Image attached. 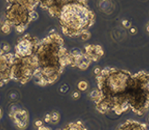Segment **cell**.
<instances>
[{
    "label": "cell",
    "instance_id": "9",
    "mask_svg": "<svg viewBox=\"0 0 149 130\" xmlns=\"http://www.w3.org/2000/svg\"><path fill=\"white\" fill-rule=\"evenodd\" d=\"M69 66L71 67H76L81 70H86L91 65L92 61L85 52L78 48L71 49L69 51Z\"/></svg>",
    "mask_w": 149,
    "mask_h": 130
},
{
    "label": "cell",
    "instance_id": "4",
    "mask_svg": "<svg viewBox=\"0 0 149 130\" xmlns=\"http://www.w3.org/2000/svg\"><path fill=\"white\" fill-rule=\"evenodd\" d=\"M133 83L127 94L130 108L142 116L149 108V73L138 72L132 75Z\"/></svg>",
    "mask_w": 149,
    "mask_h": 130
},
{
    "label": "cell",
    "instance_id": "19",
    "mask_svg": "<svg viewBox=\"0 0 149 130\" xmlns=\"http://www.w3.org/2000/svg\"><path fill=\"white\" fill-rule=\"evenodd\" d=\"M38 3L39 5L41 6L42 9H44V10H47V7H48V4L49 0H36Z\"/></svg>",
    "mask_w": 149,
    "mask_h": 130
},
{
    "label": "cell",
    "instance_id": "10",
    "mask_svg": "<svg viewBox=\"0 0 149 130\" xmlns=\"http://www.w3.org/2000/svg\"><path fill=\"white\" fill-rule=\"evenodd\" d=\"M10 116L16 128L20 129H25L27 127L29 124V114L27 110L16 108L11 111Z\"/></svg>",
    "mask_w": 149,
    "mask_h": 130
},
{
    "label": "cell",
    "instance_id": "28",
    "mask_svg": "<svg viewBox=\"0 0 149 130\" xmlns=\"http://www.w3.org/2000/svg\"><path fill=\"white\" fill-rule=\"evenodd\" d=\"M99 71H100V69H99V68H97V69H95V73H96V74H98L99 73Z\"/></svg>",
    "mask_w": 149,
    "mask_h": 130
},
{
    "label": "cell",
    "instance_id": "34",
    "mask_svg": "<svg viewBox=\"0 0 149 130\" xmlns=\"http://www.w3.org/2000/svg\"><path fill=\"white\" fill-rule=\"evenodd\" d=\"M148 122H149V118H148Z\"/></svg>",
    "mask_w": 149,
    "mask_h": 130
},
{
    "label": "cell",
    "instance_id": "26",
    "mask_svg": "<svg viewBox=\"0 0 149 130\" xmlns=\"http://www.w3.org/2000/svg\"><path fill=\"white\" fill-rule=\"evenodd\" d=\"M123 25H124L125 27H127V28H128V27H131V23H130V22H129V21H123Z\"/></svg>",
    "mask_w": 149,
    "mask_h": 130
},
{
    "label": "cell",
    "instance_id": "27",
    "mask_svg": "<svg viewBox=\"0 0 149 130\" xmlns=\"http://www.w3.org/2000/svg\"><path fill=\"white\" fill-rule=\"evenodd\" d=\"M38 129L39 130H42V129H45V130H50L51 129L48 127H45V126H44V125H41V126H40V127L38 128Z\"/></svg>",
    "mask_w": 149,
    "mask_h": 130
},
{
    "label": "cell",
    "instance_id": "31",
    "mask_svg": "<svg viewBox=\"0 0 149 130\" xmlns=\"http://www.w3.org/2000/svg\"><path fill=\"white\" fill-rule=\"evenodd\" d=\"M147 31H148L149 32V26H148V27H147Z\"/></svg>",
    "mask_w": 149,
    "mask_h": 130
},
{
    "label": "cell",
    "instance_id": "11",
    "mask_svg": "<svg viewBox=\"0 0 149 130\" xmlns=\"http://www.w3.org/2000/svg\"><path fill=\"white\" fill-rule=\"evenodd\" d=\"M84 52L92 62H98L104 55V51L101 46L93 44L86 46Z\"/></svg>",
    "mask_w": 149,
    "mask_h": 130
},
{
    "label": "cell",
    "instance_id": "5",
    "mask_svg": "<svg viewBox=\"0 0 149 130\" xmlns=\"http://www.w3.org/2000/svg\"><path fill=\"white\" fill-rule=\"evenodd\" d=\"M31 13V10L25 5L10 3L5 9V23L14 27L18 34H22L32 22Z\"/></svg>",
    "mask_w": 149,
    "mask_h": 130
},
{
    "label": "cell",
    "instance_id": "29",
    "mask_svg": "<svg viewBox=\"0 0 149 130\" xmlns=\"http://www.w3.org/2000/svg\"><path fill=\"white\" fill-rule=\"evenodd\" d=\"M2 115H3V111H2V108H0V119L2 118Z\"/></svg>",
    "mask_w": 149,
    "mask_h": 130
},
{
    "label": "cell",
    "instance_id": "2",
    "mask_svg": "<svg viewBox=\"0 0 149 130\" xmlns=\"http://www.w3.org/2000/svg\"><path fill=\"white\" fill-rule=\"evenodd\" d=\"M68 55L69 51L59 34L51 33L40 40L33 55L37 65L33 78L35 83L45 87L58 82L69 66Z\"/></svg>",
    "mask_w": 149,
    "mask_h": 130
},
{
    "label": "cell",
    "instance_id": "22",
    "mask_svg": "<svg viewBox=\"0 0 149 130\" xmlns=\"http://www.w3.org/2000/svg\"><path fill=\"white\" fill-rule=\"evenodd\" d=\"M1 49H3L4 51H5V52H9L10 50V46L7 43H3V46H2Z\"/></svg>",
    "mask_w": 149,
    "mask_h": 130
},
{
    "label": "cell",
    "instance_id": "20",
    "mask_svg": "<svg viewBox=\"0 0 149 130\" xmlns=\"http://www.w3.org/2000/svg\"><path fill=\"white\" fill-rule=\"evenodd\" d=\"M38 17H39V15H38V13L36 12V10L31 11V21H32V22H33V21H35L36 20H37Z\"/></svg>",
    "mask_w": 149,
    "mask_h": 130
},
{
    "label": "cell",
    "instance_id": "18",
    "mask_svg": "<svg viewBox=\"0 0 149 130\" xmlns=\"http://www.w3.org/2000/svg\"><path fill=\"white\" fill-rule=\"evenodd\" d=\"M78 88L81 91H85L88 88V83L84 80H82L78 83Z\"/></svg>",
    "mask_w": 149,
    "mask_h": 130
},
{
    "label": "cell",
    "instance_id": "24",
    "mask_svg": "<svg viewBox=\"0 0 149 130\" xmlns=\"http://www.w3.org/2000/svg\"><path fill=\"white\" fill-rule=\"evenodd\" d=\"M80 97V94L78 91H74L72 94V97L74 99H78V97Z\"/></svg>",
    "mask_w": 149,
    "mask_h": 130
},
{
    "label": "cell",
    "instance_id": "23",
    "mask_svg": "<svg viewBox=\"0 0 149 130\" xmlns=\"http://www.w3.org/2000/svg\"><path fill=\"white\" fill-rule=\"evenodd\" d=\"M44 122L46 123H51V116H50V114H47L46 116L44 117Z\"/></svg>",
    "mask_w": 149,
    "mask_h": 130
},
{
    "label": "cell",
    "instance_id": "1",
    "mask_svg": "<svg viewBox=\"0 0 149 130\" xmlns=\"http://www.w3.org/2000/svg\"><path fill=\"white\" fill-rule=\"evenodd\" d=\"M96 80L97 89L92 90L90 97L99 112L103 115L113 112L120 116L130 109L127 94L133 83L130 72L106 67L96 74Z\"/></svg>",
    "mask_w": 149,
    "mask_h": 130
},
{
    "label": "cell",
    "instance_id": "14",
    "mask_svg": "<svg viewBox=\"0 0 149 130\" xmlns=\"http://www.w3.org/2000/svg\"><path fill=\"white\" fill-rule=\"evenodd\" d=\"M8 4L10 3H18L20 5H25L26 7H27L30 10L33 11L36 10V9L37 7L39 4L36 0H6Z\"/></svg>",
    "mask_w": 149,
    "mask_h": 130
},
{
    "label": "cell",
    "instance_id": "3",
    "mask_svg": "<svg viewBox=\"0 0 149 130\" xmlns=\"http://www.w3.org/2000/svg\"><path fill=\"white\" fill-rule=\"evenodd\" d=\"M58 18L64 35L75 38L94 25L96 14L83 0H68Z\"/></svg>",
    "mask_w": 149,
    "mask_h": 130
},
{
    "label": "cell",
    "instance_id": "16",
    "mask_svg": "<svg viewBox=\"0 0 149 130\" xmlns=\"http://www.w3.org/2000/svg\"><path fill=\"white\" fill-rule=\"evenodd\" d=\"M50 116H51V123L56 124V123L59 122V121H60L59 113L57 112H51L50 114Z\"/></svg>",
    "mask_w": 149,
    "mask_h": 130
},
{
    "label": "cell",
    "instance_id": "30",
    "mask_svg": "<svg viewBox=\"0 0 149 130\" xmlns=\"http://www.w3.org/2000/svg\"><path fill=\"white\" fill-rule=\"evenodd\" d=\"M131 32H135V30H134V28L132 29V30H131Z\"/></svg>",
    "mask_w": 149,
    "mask_h": 130
},
{
    "label": "cell",
    "instance_id": "8",
    "mask_svg": "<svg viewBox=\"0 0 149 130\" xmlns=\"http://www.w3.org/2000/svg\"><path fill=\"white\" fill-rule=\"evenodd\" d=\"M14 54L5 52L0 49V87L10 83L11 79V69Z\"/></svg>",
    "mask_w": 149,
    "mask_h": 130
},
{
    "label": "cell",
    "instance_id": "13",
    "mask_svg": "<svg viewBox=\"0 0 149 130\" xmlns=\"http://www.w3.org/2000/svg\"><path fill=\"white\" fill-rule=\"evenodd\" d=\"M118 129L120 130H143L147 129V125L144 123H140L136 121L127 120L125 122L120 125Z\"/></svg>",
    "mask_w": 149,
    "mask_h": 130
},
{
    "label": "cell",
    "instance_id": "7",
    "mask_svg": "<svg viewBox=\"0 0 149 130\" xmlns=\"http://www.w3.org/2000/svg\"><path fill=\"white\" fill-rule=\"evenodd\" d=\"M39 39L29 34L18 38L15 45V55L20 57H30L34 55Z\"/></svg>",
    "mask_w": 149,
    "mask_h": 130
},
{
    "label": "cell",
    "instance_id": "32",
    "mask_svg": "<svg viewBox=\"0 0 149 130\" xmlns=\"http://www.w3.org/2000/svg\"><path fill=\"white\" fill-rule=\"evenodd\" d=\"M83 1H85V2H86V3H87V1H88V0H83Z\"/></svg>",
    "mask_w": 149,
    "mask_h": 130
},
{
    "label": "cell",
    "instance_id": "12",
    "mask_svg": "<svg viewBox=\"0 0 149 130\" xmlns=\"http://www.w3.org/2000/svg\"><path fill=\"white\" fill-rule=\"evenodd\" d=\"M68 0H49L46 10L52 17H58L61 9Z\"/></svg>",
    "mask_w": 149,
    "mask_h": 130
},
{
    "label": "cell",
    "instance_id": "21",
    "mask_svg": "<svg viewBox=\"0 0 149 130\" xmlns=\"http://www.w3.org/2000/svg\"><path fill=\"white\" fill-rule=\"evenodd\" d=\"M90 35H91L90 33H89L88 31H86V32H84V33L82 34L81 36H80V37H81L82 40H84V41H86V40H88V39L90 38Z\"/></svg>",
    "mask_w": 149,
    "mask_h": 130
},
{
    "label": "cell",
    "instance_id": "6",
    "mask_svg": "<svg viewBox=\"0 0 149 130\" xmlns=\"http://www.w3.org/2000/svg\"><path fill=\"white\" fill-rule=\"evenodd\" d=\"M37 67V62L33 55L20 57L14 54L11 69V79L21 84H26L33 78Z\"/></svg>",
    "mask_w": 149,
    "mask_h": 130
},
{
    "label": "cell",
    "instance_id": "25",
    "mask_svg": "<svg viewBox=\"0 0 149 130\" xmlns=\"http://www.w3.org/2000/svg\"><path fill=\"white\" fill-rule=\"evenodd\" d=\"M34 125L38 129L40 126L43 125V122H42L41 121H40V120H37L35 122H34Z\"/></svg>",
    "mask_w": 149,
    "mask_h": 130
},
{
    "label": "cell",
    "instance_id": "17",
    "mask_svg": "<svg viewBox=\"0 0 149 130\" xmlns=\"http://www.w3.org/2000/svg\"><path fill=\"white\" fill-rule=\"evenodd\" d=\"M1 31H2V32L3 34H9L11 31V27L8 23L4 22L3 25H2V27H1Z\"/></svg>",
    "mask_w": 149,
    "mask_h": 130
},
{
    "label": "cell",
    "instance_id": "15",
    "mask_svg": "<svg viewBox=\"0 0 149 130\" xmlns=\"http://www.w3.org/2000/svg\"><path fill=\"white\" fill-rule=\"evenodd\" d=\"M65 130H86V127L82 123V122L78 121L76 122H71L67 125L64 129Z\"/></svg>",
    "mask_w": 149,
    "mask_h": 130
},
{
    "label": "cell",
    "instance_id": "33",
    "mask_svg": "<svg viewBox=\"0 0 149 130\" xmlns=\"http://www.w3.org/2000/svg\"><path fill=\"white\" fill-rule=\"evenodd\" d=\"M103 1H106V0H103Z\"/></svg>",
    "mask_w": 149,
    "mask_h": 130
}]
</instances>
